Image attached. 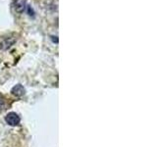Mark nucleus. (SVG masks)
I'll use <instances>...</instances> for the list:
<instances>
[{
	"mask_svg": "<svg viewBox=\"0 0 157 147\" xmlns=\"http://www.w3.org/2000/svg\"><path fill=\"white\" fill-rule=\"evenodd\" d=\"M5 121H6V123L10 126H17L20 123V117L16 113L11 112V113H9V114H7L6 118H5Z\"/></svg>",
	"mask_w": 157,
	"mask_h": 147,
	"instance_id": "1",
	"label": "nucleus"
},
{
	"mask_svg": "<svg viewBox=\"0 0 157 147\" xmlns=\"http://www.w3.org/2000/svg\"><path fill=\"white\" fill-rule=\"evenodd\" d=\"M26 3H27V0H16L15 1V10L18 12V13H23L25 8H26Z\"/></svg>",
	"mask_w": 157,
	"mask_h": 147,
	"instance_id": "2",
	"label": "nucleus"
},
{
	"mask_svg": "<svg viewBox=\"0 0 157 147\" xmlns=\"http://www.w3.org/2000/svg\"><path fill=\"white\" fill-rule=\"evenodd\" d=\"M11 92H12L13 95L20 97V96H22V95L25 94V88H24V86L22 85H15L12 88Z\"/></svg>",
	"mask_w": 157,
	"mask_h": 147,
	"instance_id": "3",
	"label": "nucleus"
}]
</instances>
